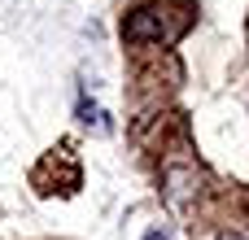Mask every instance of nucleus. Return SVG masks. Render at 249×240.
I'll return each instance as SVG.
<instances>
[{"mask_svg": "<svg viewBox=\"0 0 249 240\" xmlns=\"http://www.w3.org/2000/svg\"><path fill=\"white\" fill-rule=\"evenodd\" d=\"M166 26H162V9H140L131 22H127V39H162Z\"/></svg>", "mask_w": 249, "mask_h": 240, "instance_id": "1", "label": "nucleus"}, {"mask_svg": "<svg viewBox=\"0 0 249 240\" xmlns=\"http://www.w3.org/2000/svg\"><path fill=\"white\" fill-rule=\"evenodd\" d=\"M219 240H245V236H219Z\"/></svg>", "mask_w": 249, "mask_h": 240, "instance_id": "2", "label": "nucleus"}]
</instances>
